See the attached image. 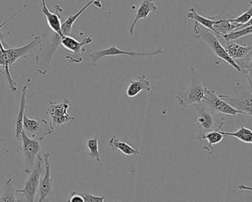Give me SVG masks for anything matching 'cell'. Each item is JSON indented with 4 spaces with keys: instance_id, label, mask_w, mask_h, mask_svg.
<instances>
[{
    "instance_id": "26",
    "label": "cell",
    "mask_w": 252,
    "mask_h": 202,
    "mask_svg": "<svg viewBox=\"0 0 252 202\" xmlns=\"http://www.w3.org/2000/svg\"><path fill=\"white\" fill-rule=\"evenodd\" d=\"M252 54H250L246 58L235 60L241 70V73L247 79L250 88H252Z\"/></svg>"
},
{
    "instance_id": "25",
    "label": "cell",
    "mask_w": 252,
    "mask_h": 202,
    "mask_svg": "<svg viewBox=\"0 0 252 202\" xmlns=\"http://www.w3.org/2000/svg\"><path fill=\"white\" fill-rule=\"evenodd\" d=\"M221 134H223L225 137L231 136L237 138L242 142L246 144H252V132L249 128H245L243 125H240V128L236 132H225L222 131H218Z\"/></svg>"
},
{
    "instance_id": "28",
    "label": "cell",
    "mask_w": 252,
    "mask_h": 202,
    "mask_svg": "<svg viewBox=\"0 0 252 202\" xmlns=\"http://www.w3.org/2000/svg\"><path fill=\"white\" fill-rule=\"evenodd\" d=\"M90 152L88 156L92 159H95L97 162H101V153L98 150V135L97 134L95 138L88 140L87 144Z\"/></svg>"
},
{
    "instance_id": "16",
    "label": "cell",
    "mask_w": 252,
    "mask_h": 202,
    "mask_svg": "<svg viewBox=\"0 0 252 202\" xmlns=\"http://www.w3.org/2000/svg\"><path fill=\"white\" fill-rule=\"evenodd\" d=\"M151 90V83L147 79L145 75H142L138 77V80H132V79L129 80V86L127 87L126 94L128 97L132 98L138 95L142 91L150 92Z\"/></svg>"
},
{
    "instance_id": "29",
    "label": "cell",
    "mask_w": 252,
    "mask_h": 202,
    "mask_svg": "<svg viewBox=\"0 0 252 202\" xmlns=\"http://www.w3.org/2000/svg\"><path fill=\"white\" fill-rule=\"evenodd\" d=\"M26 8H27V5H25L24 6L21 8V9L19 10L17 12H16L15 14H13V15L11 16L10 18H8L6 21L4 22L2 24L0 25V45H2L5 49H8V48H9L10 47H11L9 45H8V42L5 41V37H6L8 35L10 34V32H8V33L3 34L1 32V29H2V28L5 26V25L8 24L9 22H11V20H14V19L16 17H17V16H18L20 13L23 12V11H24Z\"/></svg>"
},
{
    "instance_id": "17",
    "label": "cell",
    "mask_w": 252,
    "mask_h": 202,
    "mask_svg": "<svg viewBox=\"0 0 252 202\" xmlns=\"http://www.w3.org/2000/svg\"><path fill=\"white\" fill-rule=\"evenodd\" d=\"M28 93V85H26L23 88V92H22L21 97H20V111H19L18 116L17 119H15V136L16 138L19 141H21L22 139V132L24 131L23 128V119H24V116L26 113V104H27V101H26V97H27Z\"/></svg>"
},
{
    "instance_id": "30",
    "label": "cell",
    "mask_w": 252,
    "mask_h": 202,
    "mask_svg": "<svg viewBox=\"0 0 252 202\" xmlns=\"http://www.w3.org/2000/svg\"><path fill=\"white\" fill-rule=\"evenodd\" d=\"M250 8L246 12L242 14L239 17L236 18H232L229 17L230 22L234 23V24L245 25L247 24L249 22L252 21V2H250Z\"/></svg>"
},
{
    "instance_id": "33",
    "label": "cell",
    "mask_w": 252,
    "mask_h": 202,
    "mask_svg": "<svg viewBox=\"0 0 252 202\" xmlns=\"http://www.w3.org/2000/svg\"><path fill=\"white\" fill-rule=\"evenodd\" d=\"M2 186L0 184V197H1V194H2Z\"/></svg>"
},
{
    "instance_id": "18",
    "label": "cell",
    "mask_w": 252,
    "mask_h": 202,
    "mask_svg": "<svg viewBox=\"0 0 252 202\" xmlns=\"http://www.w3.org/2000/svg\"><path fill=\"white\" fill-rule=\"evenodd\" d=\"M45 119H42L38 121L36 119H29L26 114L23 119V128L31 134V137L33 139L42 141V134L40 133L41 127L47 123Z\"/></svg>"
},
{
    "instance_id": "31",
    "label": "cell",
    "mask_w": 252,
    "mask_h": 202,
    "mask_svg": "<svg viewBox=\"0 0 252 202\" xmlns=\"http://www.w3.org/2000/svg\"><path fill=\"white\" fill-rule=\"evenodd\" d=\"M75 193L77 194L80 195L84 199L85 202H103L104 199H106V196H96L94 195L91 194V193H88V192L85 191V190H82V191H74Z\"/></svg>"
},
{
    "instance_id": "10",
    "label": "cell",
    "mask_w": 252,
    "mask_h": 202,
    "mask_svg": "<svg viewBox=\"0 0 252 202\" xmlns=\"http://www.w3.org/2000/svg\"><path fill=\"white\" fill-rule=\"evenodd\" d=\"M43 159L40 155L36 158L34 168L31 172L30 176L25 184L24 188L16 190L17 193H21L27 202H33L39 189V181L43 170Z\"/></svg>"
},
{
    "instance_id": "11",
    "label": "cell",
    "mask_w": 252,
    "mask_h": 202,
    "mask_svg": "<svg viewBox=\"0 0 252 202\" xmlns=\"http://www.w3.org/2000/svg\"><path fill=\"white\" fill-rule=\"evenodd\" d=\"M208 107L215 113H222L236 116L237 114L246 115L243 112L236 110L231 107L222 99L220 98L213 90L208 89L206 88L204 100L202 101Z\"/></svg>"
},
{
    "instance_id": "5",
    "label": "cell",
    "mask_w": 252,
    "mask_h": 202,
    "mask_svg": "<svg viewBox=\"0 0 252 202\" xmlns=\"http://www.w3.org/2000/svg\"><path fill=\"white\" fill-rule=\"evenodd\" d=\"M234 96L219 95L228 104L236 110L243 112L246 115L252 116V94L251 89H248L246 85L240 82H237L234 87Z\"/></svg>"
},
{
    "instance_id": "23",
    "label": "cell",
    "mask_w": 252,
    "mask_h": 202,
    "mask_svg": "<svg viewBox=\"0 0 252 202\" xmlns=\"http://www.w3.org/2000/svg\"><path fill=\"white\" fill-rule=\"evenodd\" d=\"M109 144H110V149H111L112 151L119 150V151L122 152L123 154L126 155V156L140 154V151L135 150L133 147H131L129 144L120 141L116 136H113L110 138V141H109Z\"/></svg>"
},
{
    "instance_id": "8",
    "label": "cell",
    "mask_w": 252,
    "mask_h": 202,
    "mask_svg": "<svg viewBox=\"0 0 252 202\" xmlns=\"http://www.w3.org/2000/svg\"><path fill=\"white\" fill-rule=\"evenodd\" d=\"M70 100L64 99L61 103L50 101L49 105L46 110V114L50 117L49 125L53 129L64 126V124L70 121L76 120V118L70 116L67 113V110L70 107Z\"/></svg>"
},
{
    "instance_id": "6",
    "label": "cell",
    "mask_w": 252,
    "mask_h": 202,
    "mask_svg": "<svg viewBox=\"0 0 252 202\" xmlns=\"http://www.w3.org/2000/svg\"><path fill=\"white\" fill-rule=\"evenodd\" d=\"M21 141L22 145L17 147V152L24 157L25 173L30 174L34 168L36 158L42 149L40 141L30 138L25 130L22 132Z\"/></svg>"
},
{
    "instance_id": "12",
    "label": "cell",
    "mask_w": 252,
    "mask_h": 202,
    "mask_svg": "<svg viewBox=\"0 0 252 202\" xmlns=\"http://www.w3.org/2000/svg\"><path fill=\"white\" fill-rule=\"evenodd\" d=\"M163 51L161 48H159L158 51H153V52L138 53L133 52V51H125L119 49L117 47L113 46L107 49L100 50V51H95L91 53L89 55L90 59L92 62L94 67L96 66L97 63L101 59L106 57H114V56L126 55L129 57H148V56L158 55V54H163Z\"/></svg>"
},
{
    "instance_id": "27",
    "label": "cell",
    "mask_w": 252,
    "mask_h": 202,
    "mask_svg": "<svg viewBox=\"0 0 252 202\" xmlns=\"http://www.w3.org/2000/svg\"><path fill=\"white\" fill-rule=\"evenodd\" d=\"M252 33V25L242 29H236L229 33L222 35H217L220 36L222 39L226 41H235L244 36H249Z\"/></svg>"
},
{
    "instance_id": "14",
    "label": "cell",
    "mask_w": 252,
    "mask_h": 202,
    "mask_svg": "<svg viewBox=\"0 0 252 202\" xmlns=\"http://www.w3.org/2000/svg\"><path fill=\"white\" fill-rule=\"evenodd\" d=\"M217 36V35H216ZM221 45L223 47L227 54L234 61L240 59L246 58L252 54V45H242L234 41H226L220 36H217Z\"/></svg>"
},
{
    "instance_id": "24",
    "label": "cell",
    "mask_w": 252,
    "mask_h": 202,
    "mask_svg": "<svg viewBox=\"0 0 252 202\" xmlns=\"http://www.w3.org/2000/svg\"><path fill=\"white\" fill-rule=\"evenodd\" d=\"M14 180L13 178H9L5 179V185L2 187V194L0 197V202H17L18 199L16 197L15 194L17 193L16 189L14 188Z\"/></svg>"
},
{
    "instance_id": "15",
    "label": "cell",
    "mask_w": 252,
    "mask_h": 202,
    "mask_svg": "<svg viewBox=\"0 0 252 202\" xmlns=\"http://www.w3.org/2000/svg\"><path fill=\"white\" fill-rule=\"evenodd\" d=\"M41 1L42 4V14L46 17L48 27L53 32L58 34L61 36H64L62 33L61 23V14L63 12V8L60 5H56L55 13H51L47 6L46 0H41Z\"/></svg>"
},
{
    "instance_id": "13",
    "label": "cell",
    "mask_w": 252,
    "mask_h": 202,
    "mask_svg": "<svg viewBox=\"0 0 252 202\" xmlns=\"http://www.w3.org/2000/svg\"><path fill=\"white\" fill-rule=\"evenodd\" d=\"M50 157L51 153H45L42 156L45 167V174L43 178H40L39 181V202L48 201V197L53 194V179L51 178V168L50 164Z\"/></svg>"
},
{
    "instance_id": "32",
    "label": "cell",
    "mask_w": 252,
    "mask_h": 202,
    "mask_svg": "<svg viewBox=\"0 0 252 202\" xmlns=\"http://www.w3.org/2000/svg\"><path fill=\"white\" fill-rule=\"evenodd\" d=\"M68 202H85L83 198L80 195L77 194L74 191L70 193V197H69Z\"/></svg>"
},
{
    "instance_id": "2",
    "label": "cell",
    "mask_w": 252,
    "mask_h": 202,
    "mask_svg": "<svg viewBox=\"0 0 252 202\" xmlns=\"http://www.w3.org/2000/svg\"><path fill=\"white\" fill-rule=\"evenodd\" d=\"M40 37L39 51L35 57L36 68L39 74L45 76L51 70V62L61 45L63 36L51 31V33L43 34Z\"/></svg>"
},
{
    "instance_id": "20",
    "label": "cell",
    "mask_w": 252,
    "mask_h": 202,
    "mask_svg": "<svg viewBox=\"0 0 252 202\" xmlns=\"http://www.w3.org/2000/svg\"><path fill=\"white\" fill-rule=\"evenodd\" d=\"M225 135L220 133L218 131H206V132H201L197 137L198 140H207V145L203 147L205 150L209 153V155H212L215 151L214 149V144H218L224 138Z\"/></svg>"
},
{
    "instance_id": "22",
    "label": "cell",
    "mask_w": 252,
    "mask_h": 202,
    "mask_svg": "<svg viewBox=\"0 0 252 202\" xmlns=\"http://www.w3.org/2000/svg\"><path fill=\"white\" fill-rule=\"evenodd\" d=\"M95 1V0H91L89 2H88V3L79 11V12L73 14V15H70V17L62 24V33H63L64 36H70L72 30H73V25L76 23V20L79 19V17H80L91 5H94Z\"/></svg>"
},
{
    "instance_id": "21",
    "label": "cell",
    "mask_w": 252,
    "mask_h": 202,
    "mask_svg": "<svg viewBox=\"0 0 252 202\" xmlns=\"http://www.w3.org/2000/svg\"><path fill=\"white\" fill-rule=\"evenodd\" d=\"M187 17L189 20H194L196 23H198L203 27L206 28L208 30L214 32L215 31H214L213 26L216 23L217 19L219 17V15L206 18V17H202V16L197 14V7H193V8H190Z\"/></svg>"
},
{
    "instance_id": "3",
    "label": "cell",
    "mask_w": 252,
    "mask_h": 202,
    "mask_svg": "<svg viewBox=\"0 0 252 202\" xmlns=\"http://www.w3.org/2000/svg\"><path fill=\"white\" fill-rule=\"evenodd\" d=\"M194 32L197 39L206 42L218 58L220 59L224 63L235 69L237 72L241 73V70H240L238 65L228 56L216 35L214 34L211 31L208 30L207 29L200 26L196 22L194 23Z\"/></svg>"
},
{
    "instance_id": "1",
    "label": "cell",
    "mask_w": 252,
    "mask_h": 202,
    "mask_svg": "<svg viewBox=\"0 0 252 202\" xmlns=\"http://www.w3.org/2000/svg\"><path fill=\"white\" fill-rule=\"evenodd\" d=\"M33 39L30 43L20 48H11L0 51V73L8 79L10 88L12 92L17 91V82L11 77V66L15 65L20 59L26 58L27 56L39 46L41 37L33 34Z\"/></svg>"
},
{
    "instance_id": "34",
    "label": "cell",
    "mask_w": 252,
    "mask_h": 202,
    "mask_svg": "<svg viewBox=\"0 0 252 202\" xmlns=\"http://www.w3.org/2000/svg\"><path fill=\"white\" fill-rule=\"evenodd\" d=\"M1 50H5V48H3L2 45H0V51H1Z\"/></svg>"
},
{
    "instance_id": "4",
    "label": "cell",
    "mask_w": 252,
    "mask_h": 202,
    "mask_svg": "<svg viewBox=\"0 0 252 202\" xmlns=\"http://www.w3.org/2000/svg\"><path fill=\"white\" fill-rule=\"evenodd\" d=\"M191 85L188 89L181 91L176 95L178 103L183 107H189L201 102L205 98L206 88L202 85L200 75L194 67H191Z\"/></svg>"
},
{
    "instance_id": "35",
    "label": "cell",
    "mask_w": 252,
    "mask_h": 202,
    "mask_svg": "<svg viewBox=\"0 0 252 202\" xmlns=\"http://www.w3.org/2000/svg\"><path fill=\"white\" fill-rule=\"evenodd\" d=\"M3 141V139H0V143H2Z\"/></svg>"
},
{
    "instance_id": "9",
    "label": "cell",
    "mask_w": 252,
    "mask_h": 202,
    "mask_svg": "<svg viewBox=\"0 0 252 202\" xmlns=\"http://www.w3.org/2000/svg\"><path fill=\"white\" fill-rule=\"evenodd\" d=\"M80 36L82 37V40L81 42L70 36H63L62 37L61 45H63V48H65L67 51L73 53L72 54L66 56L65 58L68 60L69 63L73 64H79L82 63L83 58H82V52L86 51L84 47L85 45H90L94 41L92 35L85 37L84 34L81 32Z\"/></svg>"
},
{
    "instance_id": "19",
    "label": "cell",
    "mask_w": 252,
    "mask_h": 202,
    "mask_svg": "<svg viewBox=\"0 0 252 202\" xmlns=\"http://www.w3.org/2000/svg\"><path fill=\"white\" fill-rule=\"evenodd\" d=\"M157 10V6L153 2V0H144V2H143V3L141 4V6L139 7L138 11H137L135 20H134L133 23H132L130 29H129V34H130V36L133 35L135 25L137 24V23L140 20H142V19L146 20L148 17L150 12H156Z\"/></svg>"
},
{
    "instance_id": "7",
    "label": "cell",
    "mask_w": 252,
    "mask_h": 202,
    "mask_svg": "<svg viewBox=\"0 0 252 202\" xmlns=\"http://www.w3.org/2000/svg\"><path fill=\"white\" fill-rule=\"evenodd\" d=\"M193 107L197 112V118L196 126L198 129L201 130L202 132L211 131H222L225 118L217 119L215 112L209 108L204 103L200 102L194 104Z\"/></svg>"
}]
</instances>
